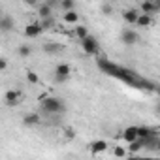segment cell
<instances>
[{"instance_id":"cell-17","label":"cell","mask_w":160,"mask_h":160,"mask_svg":"<svg viewBox=\"0 0 160 160\" xmlns=\"http://www.w3.org/2000/svg\"><path fill=\"white\" fill-rule=\"evenodd\" d=\"M58 8L64 12H70V10H75V0H58Z\"/></svg>"},{"instance_id":"cell-24","label":"cell","mask_w":160,"mask_h":160,"mask_svg":"<svg viewBox=\"0 0 160 160\" xmlns=\"http://www.w3.org/2000/svg\"><path fill=\"white\" fill-rule=\"evenodd\" d=\"M113 154H115V156H121V158H124V156H126V151H124L122 147H115V149H113Z\"/></svg>"},{"instance_id":"cell-31","label":"cell","mask_w":160,"mask_h":160,"mask_svg":"<svg viewBox=\"0 0 160 160\" xmlns=\"http://www.w3.org/2000/svg\"><path fill=\"white\" fill-rule=\"evenodd\" d=\"M111 2H115V0H111Z\"/></svg>"},{"instance_id":"cell-4","label":"cell","mask_w":160,"mask_h":160,"mask_svg":"<svg viewBox=\"0 0 160 160\" xmlns=\"http://www.w3.org/2000/svg\"><path fill=\"white\" fill-rule=\"evenodd\" d=\"M4 104L8 106V108H15V106H19L21 104V91H6V94H4Z\"/></svg>"},{"instance_id":"cell-30","label":"cell","mask_w":160,"mask_h":160,"mask_svg":"<svg viewBox=\"0 0 160 160\" xmlns=\"http://www.w3.org/2000/svg\"><path fill=\"white\" fill-rule=\"evenodd\" d=\"M156 149H160V139H158V145H156Z\"/></svg>"},{"instance_id":"cell-28","label":"cell","mask_w":160,"mask_h":160,"mask_svg":"<svg viewBox=\"0 0 160 160\" xmlns=\"http://www.w3.org/2000/svg\"><path fill=\"white\" fill-rule=\"evenodd\" d=\"M66 136H68V138H73V132H72V128H66Z\"/></svg>"},{"instance_id":"cell-6","label":"cell","mask_w":160,"mask_h":160,"mask_svg":"<svg viewBox=\"0 0 160 160\" xmlns=\"http://www.w3.org/2000/svg\"><path fill=\"white\" fill-rule=\"evenodd\" d=\"M43 30H45V28L42 27V23H30V25L25 27V36H28V38H38Z\"/></svg>"},{"instance_id":"cell-18","label":"cell","mask_w":160,"mask_h":160,"mask_svg":"<svg viewBox=\"0 0 160 160\" xmlns=\"http://www.w3.org/2000/svg\"><path fill=\"white\" fill-rule=\"evenodd\" d=\"M38 15H40V19L51 17V15H53V8H51L49 4H43V6H40V10H38Z\"/></svg>"},{"instance_id":"cell-13","label":"cell","mask_w":160,"mask_h":160,"mask_svg":"<svg viewBox=\"0 0 160 160\" xmlns=\"http://www.w3.org/2000/svg\"><path fill=\"white\" fill-rule=\"evenodd\" d=\"M62 49H64V47H62L60 43H51V42H49V43L43 45V53H45V55H58Z\"/></svg>"},{"instance_id":"cell-11","label":"cell","mask_w":160,"mask_h":160,"mask_svg":"<svg viewBox=\"0 0 160 160\" xmlns=\"http://www.w3.org/2000/svg\"><path fill=\"white\" fill-rule=\"evenodd\" d=\"M62 21H64L66 25H77V21H79V13H77L75 10L64 12V13H62Z\"/></svg>"},{"instance_id":"cell-9","label":"cell","mask_w":160,"mask_h":160,"mask_svg":"<svg viewBox=\"0 0 160 160\" xmlns=\"http://www.w3.org/2000/svg\"><path fill=\"white\" fill-rule=\"evenodd\" d=\"M13 27H15L13 17L12 15H2V19H0V30H2V32H10Z\"/></svg>"},{"instance_id":"cell-12","label":"cell","mask_w":160,"mask_h":160,"mask_svg":"<svg viewBox=\"0 0 160 160\" xmlns=\"http://www.w3.org/2000/svg\"><path fill=\"white\" fill-rule=\"evenodd\" d=\"M106 149H108V143H106L104 139H96V141L91 143V152H92V154H100V152H104Z\"/></svg>"},{"instance_id":"cell-14","label":"cell","mask_w":160,"mask_h":160,"mask_svg":"<svg viewBox=\"0 0 160 160\" xmlns=\"http://www.w3.org/2000/svg\"><path fill=\"white\" fill-rule=\"evenodd\" d=\"M141 12L152 15L154 12H160V6L156 4V0H154V2H141Z\"/></svg>"},{"instance_id":"cell-1","label":"cell","mask_w":160,"mask_h":160,"mask_svg":"<svg viewBox=\"0 0 160 160\" xmlns=\"http://www.w3.org/2000/svg\"><path fill=\"white\" fill-rule=\"evenodd\" d=\"M40 106H42V111H45L47 115H57V113L66 111L62 98H57V96H43L40 100Z\"/></svg>"},{"instance_id":"cell-22","label":"cell","mask_w":160,"mask_h":160,"mask_svg":"<svg viewBox=\"0 0 160 160\" xmlns=\"http://www.w3.org/2000/svg\"><path fill=\"white\" fill-rule=\"evenodd\" d=\"M40 23H42V27H43L45 30H51V28L55 27V19H53V15H51V17H45V19H42Z\"/></svg>"},{"instance_id":"cell-8","label":"cell","mask_w":160,"mask_h":160,"mask_svg":"<svg viewBox=\"0 0 160 160\" xmlns=\"http://www.w3.org/2000/svg\"><path fill=\"white\" fill-rule=\"evenodd\" d=\"M139 138V132H138V126H128V128H124L122 130V139L126 141V143H132L134 139H138Z\"/></svg>"},{"instance_id":"cell-3","label":"cell","mask_w":160,"mask_h":160,"mask_svg":"<svg viewBox=\"0 0 160 160\" xmlns=\"http://www.w3.org/2000/svg\"><path fill=\"white\" fill-rule=\"evenodd\" d=\"M121 42H122L124 45H136V43L139 42V34H138L136 30H132V28H124V30L121 32Z\"/></svg>"},{"instance_id":"cell-25","label":"cell","mask_w":160,"mask_h":160,"mask_svg":"<svg viewBox=\"0 0 160 160\" xmlns=\"http://www.w3.org/2000/svg\"><path fill=\"white\" fill-rule=\"evenodd\" d=\"M0 70H2V72H6L8 70V60L2 57V58H0Z\"/></svg>"},{"instance_id":"cell-15","label":"cell","mask_w":160,"mask_h":160,"mask_svg":"<svg viewBox=\"0 0 160 160\" xmlns=\"http://www.w3.org/2000/svg\"><path fill=\"white\" fill-rule=\"evenodd\" d=\"M143 145H145V139H141V138L134 139V141L128 145V151H130V154H136V152H139V151L143 149Z\"/></svg>"},{"instance_id":"cell-21","label":"cell","mask_w":160,"mask_h":160,"mask_svg":"<svg viewBox=\"0 0 160 160\" xmlns=\"http://www.w3.org/2000/svg\"><path fill=\"white\" fill-rule=\"evenodd\" d=\"M138 132H139V138L141 139H149V138H152V128H149V126H138Z\"/></svg>"},{"instance_id":"cell-20","label":"cell","mask_w":160,"mask_h":160,"mask_svg":"<svg viewBox=\"0 0 160 160\" xmlns=\"http://www.w3.org/2000/svg\"><path fill=\"white\" fill-rule=\"evenodd\" d=\"M75 38L77 40H83V38H87L89 36V30H87V27H83V25H75Z\"/></svg>"},{"instance_id":"cell-10","label":"cell","mask_w":160,"mask_h":160,"mask_svg":"<svg viewBox=\"0 0 160 160\" xmlns=\"http://www.w3.org/2000/svg\"><path fill=\"white\" fill-rule=\"evenodd\" d=\"M122 17H124V21H126L128 25H136V21H138V17H139V12H138L136 8H128V10H124Z\"/></svg>"},{"instance_id":"cell-26","label":"cell","mask_w":160,"mask_h":160,"mask_svg":"<svg viewBox=\"0 0 160 160\" xmlns=\"http://www.w3.org/2000/svg\"><path fill=\"white\" fill-rule=\"evenodd\" d=\"M111 12H113V10H111V6H109V4H104V6H102V13H106V15H109Z\"/></svg>"},{"instance_id":"cell-7","label":"cell","mask_w":160,"mask_h":160,"mask_svg":"<svg viewBox=\"0 0 160 160\" xmlns=\"http://www.w3.org/2000/svg\"><path fill=\"white\" fill-rule=\"evenodd\" d=\"M154 25V19H152V15L151 13H139V17H138V21H136V27H139V28H147V27H152Z\"/></svg>"},{"instance_id":"cell-29","label":"cell","mask_w":160,"mask_h":160,"mask_svg":"<svg viewBox=\"0 0 160 160\" xmlns=\"http://www.w3.org/2000/svg\"><path fill=\"white\" fill-rule=\"evenodd\" d=\"M141 2H154V0H141Z\"/></svg>"},{"instance_id":"cell-2","label":"cell","mask_w":160,"mask_h":160,"mask_svg":"<svg viewBox=\"0 0 160 160\" xmlns=\"http://www.w3.org/2000/svg\"><path fill=\"white\" fill-rule=\"evenodd\" d=\"M81 47H83V51H85L87 55H98V51H100L98 40H96L94 36H91V34L81 40Z\"/></svg>"},{"instance_id":"cell-16","label":"cell","mask_w":160,"mask_h":160,"mask_svg":"<svg viewBox=\"0 0 160 160\" xmlns=\"http://www.w3.org/2000/svg\"><path fill=\"white\" fill-rule=\"evenodd\" d=\"M38 122H40V115L38 113H27L23 117V124H27V126H34Z\"/></svg>"},{"instance_id":"cell-27","label":"cell","mask_w":160,"mask_h":160,"mask_svg":"<svg viewBox=\"0 0 160 160\" xmlns=\"http://www.w3.org/2000/svg\"><path fill=\"white\" fill-rule=\"evenodd\" d=\"M23 2H25L27 6H30V8H34V6L38 4V0H23Z\"/></svg>"},{"instance_id":"cell-5","label":"cell","mask_w":160,"mask_h":160,"mask_svg":"<svg viewBox=\"0 0 160 160\" xmlns=\"http://www.w3.org/2000/svg\"><path fill=\"white\" fill-rule=\"evenodd\" d=\"M70 73H72V68H70V64H58L57 68H55V77H57V81H66V79L70 77Z\"/></svg>"},{"instance_id":"cell-23","label":"cell","mask_w":160,"mask_h":160,"mask_svg":"<svg viewBox=\"0 0 160 160\" xmlns=\"http://www.w3.org/2000/svg\"><path fill=\"white\" fill-rule=\"evenodd\" d=\"M27 79H28V83H32V85H36V83H38V75H36V72H32V70H28V72H27Z\"/></svg>"},{"instance_id":"cell-19","label":"cell","mask_w":160,"mask_h":160,"mask_svg":"<svg viewBox=\"0 0 160 160\" xmlns=\"http://www.w3.org/2000/svg\"><path fill=\"white\" fill-rule=\"evenodd\" d=\"M17 55H19L21 58H27V57H30V55H32V47H30L28 43H23V45H19Z\"/></svg>"}]
</instances>
